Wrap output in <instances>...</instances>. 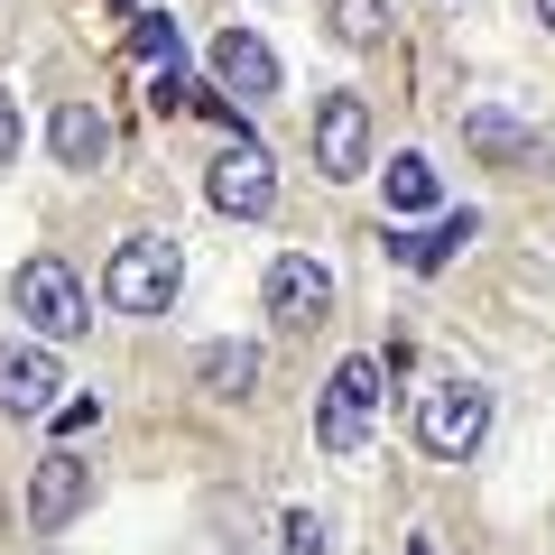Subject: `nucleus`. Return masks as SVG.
I'll return each mask as SVG.
<instances>
[{"mask_svg":"<svg viewBox=\"0 0 555 555\" xmlns=\"http://www.w3.org/2000/svg\"><path fill=\"white\" fill-rule=\"evenodd\" d=\"M315 167L334 185H352L361 167H371V102L361 93H324L315 102Z\"/></svg>","mask_w":555,"mask_h":555,"instance_id":"5","label":"nucleus"},{"mask_svg":"<svg viewBox=\"0 0 555 555\" xmlns=\"http://www.w3.org/2000/svg\"><path fill=\"white\" fill-rule=\"evenodd\" d=\"M473 232H481L473 214H444V222H426V232L389 241V250H398V269H444V259H454V250H463V241H473Z\"/></svg>","mask_w":555,"mask_h":555,"instance_id":"14","label":"nucleus"},{"mask_svg":"<svg viewBox=\"0 0 555 555\" xmlns=\"http://www.w3.org/2000/svg\"><path fill=\"white\" fill-rule=\"evenodd\" d=\"M287 555H324V518L315 509H287Z\"/></svg>","mask_w":555,"mask_h":555,"instance_id":"17","label":"nucleus"},{"mask_svg":"<svg viewBox=\"0 0 555 555\" xmlns=\"http://www.w3.org/2000/svg\"><path fill=\"white\" fill-rule=\"evenodd\" d=\"M408 555H436V546H408Z\"/></svg>","mask_w":555,"mask_h":555,"instance_id":"21","label":"nucleus"},{"mask_svg":"<svg viewBox=\"0 0 555 555\" xmlns=\"http://www.w3.org/2000/svg\"><path fill=\"white\" fill-rule=\"evenodd\" d=\"M204 195H214L222 214H269V204H278V167H269V149H250V139H241V149H222L214 177H204Z\"/></svg>","mask_w":555,"mask_h":555,"instance_id":"8","label":"nucleus"},{"mask_svg":"<svg viewBox=\"0 0 555 555\" xmlns=\"http://www.w3.org/2000/svg\"><path fill=\"white\" fill-rule=\"evenodd\" d=\"M83 500H93V463H83V454H47V463H38V481H28V528L56 537L65 518L83 509Z\"/></svg>","mask_w":555,"mask_h":555,"instance_id":"9","label":"nucleus"},{"mask_svg":"<svg viewBox=\"0 0 555 555\" xmlns=\"http://www.w3.org/2000/svg\"><path fill=\"white\" fill-rule=\"evenodd\" d=\"M177 287H185V259H177V241H158V232L120 241L112 269H102V297H112L120 315H167Z\"/></svg>","mask_w":555,"mask_h":555,"instance_id":"1","label":"nucleus"},{"mask_svg":"<svg viewBox=\"0 0 555 555\" xmlns=\"http://www.w3.org/2000/svg\"><path fill=\"white\" fill-rule=\"evenodd\" d=\"M481 436H491V389H481V379H436V389H416V444H426L436 463H463Z\"/></svg>","mask_w":555,"mask_h":555,"instance_id":"2","label":"nucleus"},{"mask_svg":"<svg viewBox=\"0 0 555 555\" xmlns=\"http://www.w3.org/2000/svg\"><path fill=\"white\" fill-rule=\"evenodd\" d=\"M463 149H473V158H491V167H537V158H546V139L518 130V120L491 112V102H481V112H463Z\"/></svg>","mask_w":555,"mask_h":555,"instance_id":"11","label":"nucleus"},{"mask_svg":"<svg viewBox=\"0 0 555 555\" xmlns=\"http://www.w3.org/2000/svg\"><path fill=\"white\" fill-rule=\"evenodd\" d=\"M139 56H167V65H177V20L149 10V20H139Z\"/></svg>","mask_w":555,"mask_h":555,"instance_id":"18","label":"nucleus"},{"mask_svg":"<svg viewBox=\"0 0 555 555\" xmlns=\"http://www.w3.org/2000/svg\"><path fill=\"white\" fill-rule=\"evenodd\" d=\"M389 204L398 214H426V204H436V167L426 158H389Z\"/></svg>","mask_w":555,"mask_h":555,"instance_id":"16","label":"nucleus"},{"mask_svg":"<svg viewBox=\"0 0 555 555\" xmlns=\"http://www.w3.org/2000/svg\"><path fill=\"white\" fill-rule=\"evenodd\" d=\"M10 297H20V315H28V334H38V343H75L83 324H93V306H83V287H75L65 259H20Z\"/></svg>","mask_w":555,"mask_h":555,"instance_id":"3","label":"nucleus"},{"mask_svg":"<svg viewBox=\"0 0 555 555\" xmlns=\"http://www.w3.org/2000/svg\"><path fill=\"white\" fill-rule=\"evenodd\" d=\"M324 28H334L343 47H379V28H389V0H324Z\"/></svg>","mask_w":555,"mask_h":555,"instance_id":"15","label":"nucleus"},{"mask_svg":"<svg viewBox=\"0 0 555 555\" xmlns=\"http://www.w3.org/2000/svg\"><path fill=\"white\" fill-rule=\"evenodd\" d=\"M269 315L278 324H324V315H334V269L306 259V250L269 259Z\"/></svg>","mask_w":555,"mask_h":555,"instance_id":"6","label":"nucleus"},{"mask_svg":"<svg viewBox=\"0 0 555 555\" xmlns=\"http://www.w3.org/2000/svg\"><path fill=\"white\" fill-rule=\"evenodd\" d=\"M10 158H20V102L0 93V167H10Z\"/></svg>","mask_w":555,"mask_h":555,"instance_id":"19","label":"nucleus"},{"mask_svg":"<svg viewBox=\"0 0 555 555\" xmlns=\"http://www.w3.org/2000/svg\"><path fill=\"white\" fill-rule=\"evenodd\" d=\"M47 139H56V167H102L112 158V120H102L93 102H65V112L47 120Z\"/></svg>","mask_w":555,"mask_h":555,"instance_id":"12","label":"nucleus"},{"mask_svg":"<svg viewBox=\"0 0 555 555\" xmlns=\"http://www.w3.org/2000/svg\"><path fill=\"white\" fill-rule=\"evenodd\" d=\"M537 20H546V28H555V0H537Z\"/></svg>","mask_w":555,"mask_h":555,"instance_id":"20","label":"nucleus"},{"mask_svg":"<svg viewBox=\"0 0 555 555\" xmlns=\"http://www.w3.org/2000/svg\"><path fill=\"white\" fill-rule=\"evenodd\" d=\"M56 389H65V371H56L47 343H10V352H0V416H47Z\"/></svg>","mask_w":555,"mask_h":555,"instance_id":"7","label":"nucleus"},{"mask_svg":"<svg viewBox=\"0 0 555 555\" xmlns=\"http://www.w3.org/2000/svg\"><path fill=\"white\" fill-rule=\"evenodd\" d=\"M195 379H204V398H250L259 389V343H204Z\"/></svg>","mask_w":555,"mask_h":555,"instance_id":"13","label":"nucleus"},{"mask_svg":"<svg viewBox=\"0 0 555 555\" xmlns=\"http://www.w3.org/2000/svg\"><path fill=\"white\" fill-rule=\"evenodd\" d=\"M214 83H222V93H241V102H269V93H278V56H269V38H250V28H222V38H214Z\"/></svg>","mask_w":555,"mask_h":555,"instance_id":"10","label":"nucleus"},{"mask_svg":"<svg viewBox=\"0 0 555 555\" xmlns=\"http://www.w3.org/2000/svg\"><path fill=\"white\" fill-rule=\"evenodd\" d=\"M371 408H379V361H343L315 398V444L324 454H361L371 444Z\"/></svg>","mask_w":555,"mask_h":555,"instance_id":"4","label":"nucleus"}]
</instances>
